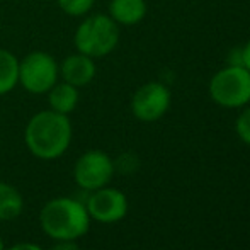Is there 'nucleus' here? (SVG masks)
<instances>
[{"mask_svg":"<svg viewBox=\"0 0 250 250\" xmlns=\"http://www.w3.org/2000/svg\"><path fill=\"white\" fill-rule=\"evenodd\" d=\"M24 142L31 153L43 160L62 157L72 142V123L68 116L51 109L40 111L29 119Z\"/></svg>","mask_w":250,"mask_h":250,"instance_id":"1","label":"nucleus"},{"mask_svg":"<svg viewBox=\"0 0 250 250\" xmlns=\"http://www.w3.org/2000/svg\"><path fill=\"white\" fill-rule=\"evenodd\" d=\"M41 228L53 240H77L89 231L90 216L82 203L56 198L44 204L40 214Z\"/></svg>","mask_w":250,"mask_h":250,"instance_id":"2","label":"nucleus"},{"mask_svg":"<svg viewBox=\"0 0 250 250\" xmlns=\"http://www.w3.org/2000/svg\"><path fill=\"white\" fill-rule=\"evenodd\" d=\"M79 53L90 58H104L116 50L119 43V26L109 14H92L79 24L73 36Z\"/></svg>","mask_w":250,"mask_h":250,"instance_id":"3","label":"nucleus"},{"mask_svg":"<svg viewBox=\"0 0 250 250\" xmlns=\"http://www.w3.org/2000/svg\"><path fill=\"white\" fill-rule=\"evenodd\" d=\"M209 97L227 109H240L250 102V72L242 65H227L209 80Z\"/></svg>","mask_w":250,"mask_h":250,"instance_id":"4","label":"nucleus"},{"mask_svg":"<svg viewBox=\"0 0 250 250\" xmlns=\"http://www.w3.org/2000/svg\"><path fill=\"white\" fill-rule=\"evenodd\" d=\"M60 63L46 51H33L19 60V83L29 94H48L58 82Z\"/></svg>","mask_w":250,"mask_h":250,"instance_id":"5","label":"nucleus"},{"mask_svg":"<svg viewBox=\"0 0 250 250\" xmlns=\"http://www.w3.org/2000/svg\"><path fill=\"white\" fill-rule=\"evenodd\" d=\"M172 102V94L165 83L146 82L133 94L131 112L136 119L143 123L158 121L168 111Z\"/></svg>","mask_w":250,"mask_h":250,"instance_id":"6","label":"nucleus"},{"mask_svg":"<svg viewBox=\"0 0 250 250\" xmlns=\"http://www.w3.org/2000/svg\"><path fill=\"white\" fill-rule=\"evenodd\" d=\"M77 184L87 191H97L111 182L114 175V162L111 160L107 153L101 150L85 151L75 164Z\"/></svg>","mask_w":250,"mask_h":250,"instance_id":"7","label":"nucleus"},{"mask_svg":"<svg viewBox=\"0 0 250 250\" xmlns=\"http://www.w3.org/2000/svg\"><path fill=\"white\" fill-rule=\"evenodd\" d=\"M87 213L101 223H116L128 213V199L121 191L112 188H101L92 191L87 199Z\"/></svg>","mask_w":250,"mask_h":250,"instance_id":"8","label":"nucleus"},{"mask_svg":"<svg viewBox=\"0 0 250 250\" xmlns=\"http://www.w3.org/2000/svg\"><path fill=\"white\" fill-rule=\"evenodd\" d=\"M96 60L87 55H82L79 51L73 53V55H68L60 63V77H62V80L77 87V89L89 85L94 80V77H96Z\"/></svg>","mask_w":250,"mask_h":250,"instance_id":"9","label":"nucleus"},{"mask_svg":"<svg viewBox=\"0 0 250 250\" xmlns=\"http://www.w3.org/2000/svg\"><path fill=\"white\" fill-rule=\"evenodd\" d=\"M145 0H111L109 2V17L118 26H135L142 22L146 16Z\"/></svg>","mask_w":250,"mask_h":250,"instance_id":"10","label":"nucleus"},{"mask_svg":"<svg viewBox=\"0 0 250 250\" xmlns=\"http://www.w3.org/2000/svg\"><path fill=\"white\" fill-rule=\"evenodd\" d=\"M48 102L51 111L68 116L79 104V89L66 82H56L48 90Z\"/></svg>","mask_w":250,"mask_h":250,"instance_id":"11","label":"nucleus"},{"mask_svg":"<svg viewBox=\"0 0 250 250\" xmlns=\"http://www.w3.org/2000/svg\"><path fill=\"white\" fill-rule=\"evenodd\" d=\"M19 83V60L14 53L0 48V96L12 92Z\"/></svg>","mask_w":250,"mask_h":250,"instance_id":"12","label":"nucleus"},{"mask_svg":"<svg viewBox=\"0 0 250 250\" xmlns=\"http://www.w3.org/2000/svg\"><path fill=\"white\" fill-rule=\"evenodd\" d=\"M24 201L21 192L7 182H0V221H10L22 213Z\"/></svg>","mask_w":250,"mask_h":250,"instance_id":"13","label":"nucleus"},{"mask_svg":"<svg viewBox=\"0 0 250 250\" xmlns=\"http://www.w3.org/2000/svg\"><path fill=\"white\" fill-rule=\"evenodd\" d=\"M58 7L72 17H83L92 10L96 0H56Z\"/></svg>","mask_w":250,"mask_h":250,"instance_id":"14","label":"nucleus"},{"mask_svg":"<svg viewBox=\"0 0 250 250\" xmlns=\"http://www.w3.org/2000/svg\"><path fill=\"white\" fill-rule=\"evenodd\" d=\"M235 131L242 142L250 145V105L244 107V111L238 114L235 121Z\"/></svg>","mask_w":250,"mask_h":250,"instance_id":"15","label":"nucleus"},{"mask_svg":"<svg viewBox=\"0 0 250 250\" xmlns=\"http://www.w3.org/2000/svg\"><path fill=\"white\" fill-rule=\"evenodd\" d=\"M116 167L121 170V174H133L138 168V158L133 153H125L118 158V162L114 164V168Z\"/></svg>","mask_w":250,"mask_h":250,"instance_id":"16","label":"nucleus"},{"mask_svg":"<svg viewBox=\"0 0 250 250\" xmlns=\"http://www.w3.org/2000/svg\"><path fill=\"white\" fill-rule=\"evenodd\" d=\"M240 65L250 72V40L244 44V48H240Z\"/></svg>","mask_w":250,"mask_h":250,"instance_id":"17","label":"nucleus"},{"mask_svg":"<svg viewBox=\"0 0 250 250\" xmlns=\"http://www.w3.org/2000/svg\"><path fill=\"white\" fill-rule=\"evenodd\" d=\"M50 250H79V245L73 240H56V244Z\"/></svg>","mask_w":250,"mask_h":250,"instance_id":"18","label":"nucleus"},{"mask_svg":"<svg viewBox=\"0 0 250 250\" xmlns=\"http://www.w3.org/2000/svg\"><path fill=\"white\" fill-rule=\"evenodd\" d=\"M9 250H43V249L36 244H17L14 247H10Z\"/></svg>","mask_w":250,"mask_h":250,"instance_id":"19","label":"nucleus"},{"mask_svg":"<svg viewBox=\"0 0 250 250\" xmlns=\"http://www.w3.org/2000/svg\"><path fill=\"white\" fill-rule=\"evenodd\" d=\"M0 250H5V247H3V242H2V238H0Z\"/></svg>","mask_w":250,"mask_h":250,"instance_id":"20","label":"nucleus"}]
</instances>
